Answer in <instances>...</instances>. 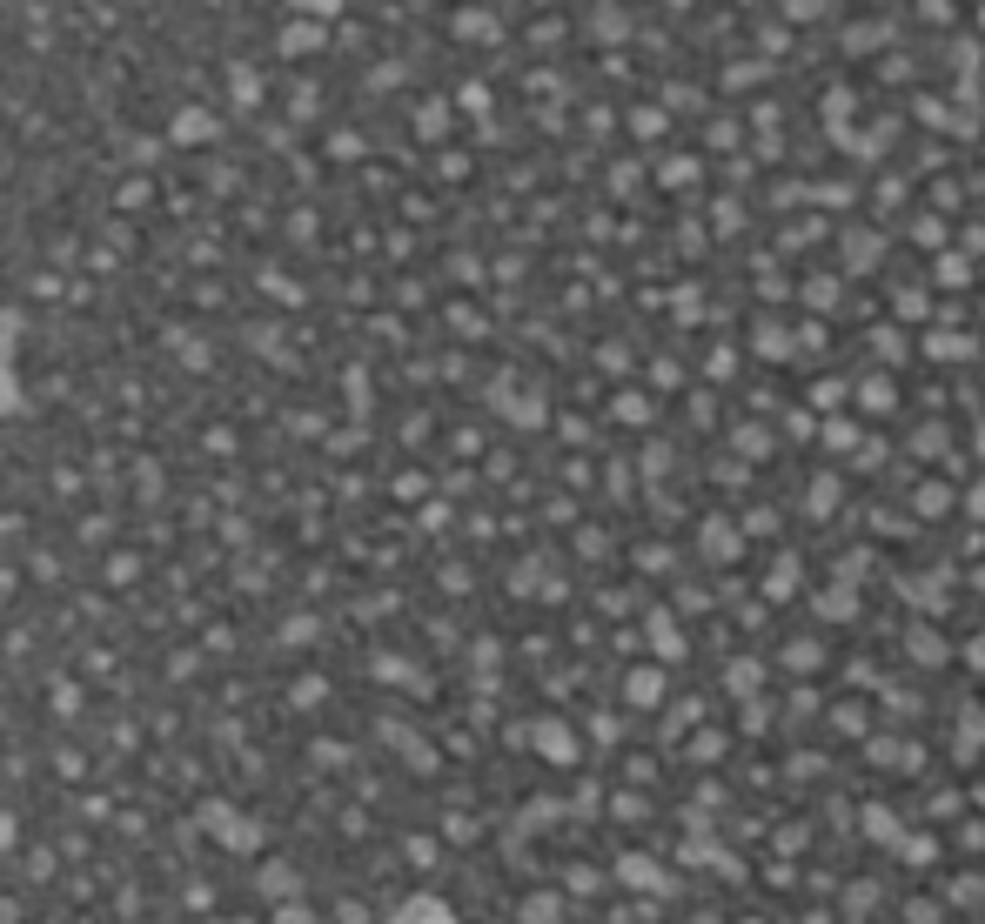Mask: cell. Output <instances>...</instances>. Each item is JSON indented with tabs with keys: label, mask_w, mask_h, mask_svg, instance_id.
<instances>
[{
	"label": "cell",
	"mask_w": 985,
	"mask_h": 924,
	"mask_svg": "<svg viewBox=\"0 0 985 924\" xmlns=\"http://www.w3.org/2000/svg\"><path fill=\"white\" fill-rule=\"evenodd\" d=\"M905 918H912V924H939V904H925V898H912V904H905Z\"/></svg>",
	"instance_id": "cell-8"
},
{
	"label": "cell",
	"mask_w": 985,
	"mask_h": 924,
	"mask_svg": "<svg viewBox=\"0 0 985 924\" xmlns=\"http://www.w3.org/2000/svg\"><path fill=\"white\" fill-rule=\"evenodd\" d=\"M630 704H664V670H637L630 677Z\"/></svg>",
	"instance_id": "cell-2"
},
{
	"label": "cell",
	"mask_w": 985,
	"mask_h": 924,
	"mask_svg": "<svg viewBox=\"0 0 985 924\" xmlns=\"http://www.w3.org/2000/svg\"><path fill=\"white\" fill-rule=\"evenodd\" d=\"M617 871H624V884H630V891H664V871H657L650 858H624Z\"/></svg>",
	"instance_id": "cell-1"
},
{
	"label": "cell",
	"mask_w": 985,
	"mask_h": 924,
	"mask_svg": "<svg viewBox=\"0 0 985 924\" xmlns=\"http://www.w3.org/2000/svg\"><path fill=\"white\" fill-rule=\"evenodd\" d=\"M523 924H563V904L557 898H530L523 904Z\"/></svg>",
	"instance_id": "cell-4"
},
{
	"label": "cell",
	"mask_w": 985,
	"mask_h": 924,
	"mask_svg": "<svg viewBox=\"0 0 985 924\" xmlns=\"http://www.w3.org/2000/svg\"><path fill=\"white\" fill-rule=\"evenodd\" d=\"M805 924H831V911H811V918H805Z\"/></svg>",
	"instance_id": "cell-10"
},
{
	"label": "cell",
	"mask_w": 985,
	"mask_h": 924,
	"mask_svg": "<svg viewBox=\"0 0 985 924\" xmlns=\"http://www.w3.org/2000/svg\"><path fill=\"white\" fill-rule=\"evenodd\" d=\"M704 550L731 556V550H738V543H731V529H724V523H704Z\"/></svg>",
	"instance_id": "cell-7"
},
{
	"label": "cell",
	"mask_w": 985,
	"mask_h": 924,
	"mask_svg": "<svg viewBox=\"0 0 985 924\" xmlns=\"http://www.w3.org/2000/svg\"><path fill=\"white\" fill-rule=\"evenodd\" d=\"M972 898H985L979 878H959V884H952V904H972Z\"/></svg>",
	"instance_id": "cell-9"
},
{
	"label": "cell",
	"mask_w": 985,
	"mask_h": 924,
	"mask_svg": "<svg viewBox=\"0 0 985 924\" xmlns=\"http://www.w3.org/2000/svg\"><path fill=\"white\" fill-rule=\"evenodd\" d=\"M912 657L918 663H945V643L932 637V630H912Z\"/></svg>",
	"instance_id": "cell-5"
},
{
	"label": "cell",
	"mask_w": 985,
	"mask_h": 924,
	"mask_svg": "<svg viewBox=\"0 0 985 924\" xmlns=\"http://www.w3.org/2000/svg\"><path fill=\"white\" fill-rule=\"evenodd\" d=\"M898 858L932 864V858H939V837H932V831H925V837H898Z\"/></svg>",
	"instance_id": "cell-3"
},
{
	"label": "cell",
	"mask_w": 985,
	"mask_h": 924,
	"mask_svg": "<svg viewBox=\"0 0 985 924\" xmlns=\"http://www.w3.org/2000/svg\"><path fill=\"white\" fill-rule=\"evenodd\" d=\"M865 831H872L878 844H898V817L892 811H865Z\"/></svg>",
	"instance_id": "cell-6"
}]
</instances>
